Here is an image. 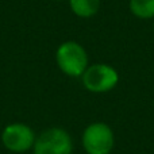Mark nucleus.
<instances>
[{
  "instance_id": "obj_2",
  "label": "nucleus",
  "mask_w": 154,
  "mask_h": 154,
  "mask_svg": "<svg viewBox=\"0 0 154 154\" xmlns=\"http://www.w3.org/2000/svg\"><path fill=\"white\" fill-rule=\"evenodd\" d=\"M81 143L87 154H111L115 145L112 128L104 122H93L84 128Z\"/></svg>"
},
{
  "instance_id": "obj_7",
  "label": "nucleus",
  "mask_w": 154,
  "mask_h": 154,
  "mask_svg": "<svg viewBox=\"0 0 154 154\" xmlns=\"http://www.w3.org/2000/svg\"><path fill=\"white\" fill-rule=\"evenodd\" d=\"M128 8L131 14L139 19L154 18V0H130Z\"/></svg>"
},
{
  "instance_id": "obj_4",
  "label": "nucleus",
  "mask_w": 154,
  "mask_h": 154,
  "mask_svg": "<svg viewBox=\"0 0 154 154\" xmlns=\"http://www.w3.org/2000/svg\"><path fill=\"white\" fill-rule=\"evenodd\" d=\"M32 154H72L73 139L66 130L51 127L35 138Z\"/></svg>"
},
{
  "instance_id": "obj_3",
  "label": "nucleus",
  "mask_w": 154,
  "mask_h": 154,
  "mask_svg": "<svg viewBox=\"0 0 154 154\" xmlns=\"http://www.w3.org/2000/svg\"><path fill=\"white\" fill-rule=\"evenodd\" d=\"M81 82L92 93H106L112 91L119 82V73L108 64H93L85 69Z\"/></svg>"
},
{
  "instance_id": "obj_1",
  "label": "nucleus",
  "mask_w": 154,
  "mask_h": 154,
  "mask_svg": "<svg viewBox=\"0 0 154 154\" xmlns=\"http://www.w3.org/2000/svg\"><path fill=\"white\" fill-rule=\"evenodd\" d=\"M56 62L62 73L69 77H81L89 66V57L82 45L76 41H65L56 50Z\"/></svg>"
},
{
  "instance_id": "obj_5",
  "label": "nucleus",
  "mask_w": 154,
  "mask_h": 154,
  "mask_svg": "<svg viewBox=\"0 0 154 154\" xmlns=\"http://www.w3.org/2000/svg\"><path fill=\"white\" fill-rule=\"evenodd\" d=\"M35 133L24 123H11L2 131V143L12 153H24L32 149L35 142Z\"/></svg>"
},
{
  "instance_id": "obj_6",
  "label": "nucleus",
  "mask_w": 154,
  "mask_h": 154,
  "mask_svg": "<svg viewBox=\"0 0 154 154\" xmlns=\"http://www.w3.org/2000/svg\"><path fill=\"white\" fill-rule=\"evenodd\" d=\"M100 0H69L72 12L79 18H92L100 10Z\"/></svg>"
}]
</instances>
